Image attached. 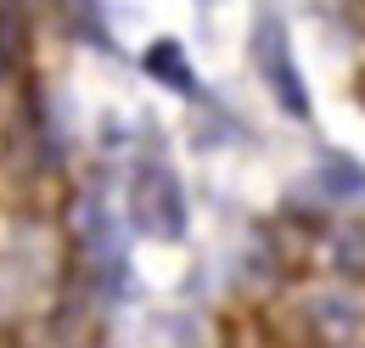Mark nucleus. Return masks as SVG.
<instances>
[{
    "instance_id": "f03ea898",
    "label": "nucleus",
    "mask_w": 365,
    "mask_h": 348,
    "mask_svg": "<svg viewBox=\"0 0 365 348\" xmlns=\"http://www.w3.org/2000/svg\"><path fill=\"white\" fill-rule=\"evenodd\" d=\"M253 51H259V73L275 90V101L292 113V118H309V90L298 79V62H292V40L281 29V17H259L253 29Z\"/></svg>"
},
{
    "instance_id": "f257e3e1",
    "label": "nucleus",
    "mask_w": 365,
    "mask_h": 348,
    "mask_svg": "<svg viewBox=\"0 0 365 348\" xmlns=\"http://www.w3.org/2000/svg\"><path fill=\"white\" fill-rule=\"evenodd\" d=\"M130 219H135V230L146 236H180L185 230V197H180V180L175 169H163V163H140L135 180H130Z\"/></svg>"
},
{
    "instance_id": "7ed1b4c3",
    "label": "nucleus",
    "mask_w": 365,
    "mask_h": 348,
    "mask_svg": "<svg viewBox=\"0 0 365 348\" xmlns=\"http://www.w3.org/2000/svg\"><path fill=\"white\" fill-rule=\"evenodd\" d=\"M146 73L158 79V85L180 90V96H197V73H191V62H185L180 40H158L152 51H146Z\"/></svg>"
}]
</instances>
